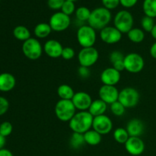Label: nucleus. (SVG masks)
I'll return each instance as SVG.
<instances>
[{"label":"nucleus","instance_id":"1","mask_svg":"<svg viewBox=\"0 0 156 156\" xmlns=\"http://www.w3.org/2000/svg\"><path fill=\"white\" fill-rule=\"evenodd\" d=\"M93 119L94 117L88 111H79L69 122V126L73 133L84 134L92 127Z\"/></svg>","mask_w":156,"mask_h":156},{"label":"nucleus","instance_id":"2","mask_svg":"<svg viewBox=\"0 0 156 156\" xmlns=\"http://www.w3.org/2000/svg\"><path fill=\"white\" fill-rule=\"evenodd\" d=\"M111 12L105 7L97 8L91 11V15L88 19V25L91 26L94 30H101L102 29L108 26V24L111 21Z\"/></svg>","mask_w":156,"mask_h":156},{"label":"nucleus","instance_id":"3","mask_svg":"<svg viewBox=\"0 0 156 156\" xmlns=\"http://www.w3.org/2000/svg\"><path fill=\"white\" fill-rule=\"evenodd\" d=\"M76 109L72 100L60 99L56 104L54 108L56 117L62 122H69L76 114Z\"/></svg>","mask_w":156,"mask_h":156},{"label":"nucleus","instance_id":"4","mask_svg":"<svg viewBox=\"0 0 156 156\" xmlns=\"http://www.w3.org/2000/svg\"><path fill=\"white\" fill-rule=\"evenodd\" d=\"M77 41L82 48L94 47L97 39L96 30L89 25H82L78 29Z\"/></svg>","mask_w":156,"mask_h":156},{"label":"nucleus","instance_id":"5","mask_svg":"<svg viewBox=\"0 0 156 156\" xmlns=\"http://www.w3.org/2000/svg\"><path fill=\"white\" fill-rule=\"evenodd\" d=\"M133 23L134 19L132 14L126 10L120 11L114 17V27L122 34H127L133 28Z\"/></svg>","mask_w":156,"mask_h":156},{"label":"nucleus","instance_id":"6","mask_svg":"<svg viewBox=\"0 0 156 156\" xmlns=\"http://www.w3.org/2000/svg\"><path fill=\"white\" fill-rule=\"evenodd\" d=\"M44 47L37 39L30 37L22 44V52L24 56L30 60H37L42 55Z\"/></svg>","mask_w":156,"mask_h":156},{"label":"nucleus","instance_id":"7","mask_svg":"<svg viewBox=\"0 0 156 156\" xmlns=\"http://www.w3.org/2000/svg\"><path fill=\"white\" fill-rule=\"evenodd\" d=\"M140 95L136 88L127 87L119 93L118 101L126 108H132L136 106L140 101Z\"/></svg>","mask_w":156,"mask_h":156},{"label":"nucleus","instance_id":"8","mask_svg":"<svg viewBox=\"0 0 156 156\" xmlns=\"http://www.w3.org/2000/svg\"><path fill=\"white\" fill-rule=\"evenodd\" d=\"M99 58V53L94 47L82 48L78 55V60L81 66L90 68L97 62Z\"/></svg>","mask_w":156,"mask_h":156},{"label":"nucleus","instance_id":"9","mask_svg":"<svg viewBox=\"0 0 156 156\" xmlns=\"http://www.w3.org/2000/svg\"><path fill=\"white\" fill-rule=\"evenodd\" d=\"M125 70L130 73H139L143 69L145 66L143 56L136 53H130L125 56Z\"/></svg>","mask_w":156,"mask_h":156},{"label":"nucleus","instance_id":"10","mask_svg":"<svg viewBox=\"0 0 156 156\" xmlns=\"http://www.w3.org/2000/svg\"><path fill=\"white\" fill-rule=\"evenodd\" d=\"M71 19L69 15L62 13V12H56L50 18L49 24L52 30L56 32H62L66 30L70 25Z\"/></svg>","mask_w":156,"mask_h":156},{"label":"nucleus","instance_id":"11","mask_svg":"<svg viewBox=\"0 0 156 156\" xmlns=\"http://www.w3.org/2000/svg\"><path fill=\"white\" fill-rule=\"evenodd\" d=\"M113 128V123L108 116L103 115L94 117L93 119L92 129L97 131L101 135H107L109 133Z\"/></svg>","mask_w":156,"mask_h":156},{"label":"nucleus","instance_id":"12","mask_svg":"<svg viewBox=\"0 0 156 156\" xmlns=\"http://www.w3.org/2000/svg\"><path fill=\"white\" fill-rule=\"evenodd\" d=\"M100 37L105 44H115L122 39V33L114 26H107L100 31Z\"/></svg>","mask_w":156,"mask_h":156},{"label":"nucleus","instance_id":"13","mask_svg":"<svg viewBox=\"0 0 156 156\" xmlns=\"http://www.w3.org/2000/svg\"><path fill=\"white\" fill-rule=\"evenodd\" d=\"M119 93L120 91L115 86L106 85H102L98 91L101 100L105 101L107 105H110L118 101Z\"/></svg>","mask_w":156,"mask_h":156},{"label":"nucleus","instance_id":"14","mask_svg":"<svg viewBox=\"0 0 156 156\" xmlns=\"http://www.w3.org/2000/svg\"><path fill=\"white\" fill-rule=\"evenodd\" d=\"M72 101L76 110H79V111H88L93 101L89 94L85 91H79L75 93Z\"/></svg>","mask_w":156,"mask_h":156},{"label":"nucleus","instance_id":"15","mask_svg":"<svg viewBox=\"0 0 156 156\" xmlns=\"http://www.w3.org/2000/svg\"><path fill=\"white\" fill-rule=\"evenodd\" d=\"M124 146L126 152L133 156H138L143 154L146 147L143 140H141L140 137L135 136H129Z\"/></svg>","mask_w":156,"mask_h":156},{"label":"nucleus","instance_id":"16","mask_svg":"<svg viewBox=\"0 0 156 156\" xmlns=\"http://www.w3.org/2000/svg\"><path fill=\"white\" fill-rule=\"evenodd\" d=\"M101 81L104 85L115 86L120 80L121 75L120 72L113 67L105 69L101 74Z\"/></svg>","mask_w":156,"mask_h":156},{"label":"nucleus","instance_id":"17","mask_svg":"<svg viewBox=\"0 0 156 156\" xmlns=\"http://www.w3.org/2000/svg\"><path fill=\"white\" fill-rule=\"evenodd\" d=\"M63 47L60 42L56 40H49L44 44V51L49 57L50 58H59L62 56V52Z\"/></svg>","mask_w":156,"mask_h":156},{"label":"nucleus","instance_id":"18","mask_svg":"<svg viewBox=\"0 0 156 156\" xmlns=\"http://www.w3.org/2000/svg\"><path fill=\"white\" fill-rule=\"evenodd\" d=\"M126 129L129 136L140 137L144 132V124L140 119L134 118L128 122Z\"/></svg>","mask_w":156,"mask_h":156},{"label":"nucleus","instance_id":"19","mask_svg":"<svg viewBox=\"0 0 156 156\" xmlns=\"http://www.w3.org/2000/svg\"><path fill=\"white\" fill-rule=\"evenodd\" d=\"M16 80L14 76L9 73L0 74V91L8 92L15 88Z\"/></svg>","mask_w":156,"mask_h":156},{"label":"nucleus","instance_id":"20","mask_svg":"<svg viewBox=\"0 0 156 156\" xmlns=\"http://www.w3.org/2000/svg\"><path fill=\"white\" fill-rule=\"evenodd\" d=\"M107 108H108V105L99 98L93 101L88 111L94 117L105 114Z\"/></svg>","mask_w":156,"mask_h":156},{"label":"nucleus","instance_id":"21","mask_svg":"<svg viewBox=\"0 0 156 156\" xmlns=\"http://www.w3.org/2000/svg\"><path fill=\"white\" fill-rule=\"evenodd\" d=\"M84 138L86 144L89 146H98L101 142V135L94 129H89L84 133Z\"/></svg>","mask_w":156,"mask_h":156},{"label":"nucleus","instance_id":"22","mask_svg":"<svg viewBox=\"0 0 156 156\" xmlns=\"http://www.w3.org/2000/svg\"><path fill=\"white\" fill-rule=\"evenodd\" d=\"M51 31L52 29L50 24L45 22L39 23L35 26L34 29V34L36 37L41 38V39L47 37L50 34Z\"/></svg>","mask_w":156,"mask_h":156},{"label":"nucleus","instance_id":"23","mask_svg":"<svg viewBox=\"0 0 156 156\" xmlns=\"http://www.w3.org/2000/svg\"><path fill=\"white\" fill-rule=\"evenodd\" d=\"M57 94L62 100H72L75 92L73 88L70 85L62 84L57 88Z\"/></svg>","mask_w":156,"mask_h":156},{"label":"nucleus","instance_id":"24","mask_svg":"<svg viewBox=\"0 0 156 156\" xmlns=\"http://www.w3.org/2000/svg\"><path fill=\"white\" fill-rule=\"evenodd\" d=\"M128 38L129 41L135 44H140L145 39L144 30L137 27H133L127 33Z\"/></svg>","mask_w":156,"mask_h":156},{"label":"nucleus","instance_id":"25","mask_svg":"<svg viewBox=\"0 0 156 156\" xmlns=\"http://www.w3.org/2000/svg\"><path fill=\"white\" fill-rule=\"evenodd\" d=\"M13 35L16 39L24 41V42L31 37H30V30H28L27 27H24L23 25H19L15 27L13 30Z\"/></svg>","mask_w":156,"mask_h":156},{"label":"nucleus","instance_id":"26","mask_svg":"<svg viewBox=\"0 0 156 156\" xmlns=\"http://www.w3.org/2000/svg\"><path fill=\"white\" fill-rule=\"evenodd\" d=\"M143 12L146 16L150 18L156 17V0H144L143 4Z\"/></svg>","mask_w":156,"mask_h":156},{"label":"nucleus","instance_id":"27","mask_svg":"<svg viewBox=\"0 0 156 156\" xmlns=\"http://www.w3.org/2000/svg\"><path fill=\"white\" fill-rule=\"evenodd\" d=\"M85 144L84 134L79 133H73L72 134L69 140V145L73 149H78Z\"/></svg>","mask_w":156,"mask_h":156},{"label":"nucleus","instance_id":"28","mask_svg":"<svg viewBox=\"0 0 156 156\" xmlns=\"http://www.w3.org/2000/svg\"><path fill=\"white\" fill-rule=\"evenodd\" d=\"M114 139L117 143H120V144H125L126 142L129 140V135L128 133L127 130L125 128L118 127L114 130V134H113Z\"/></svg>","mask_w":156,"mask_h":156},{"label":"nucleus","instance_id":"29","mask_svg":"<svg viewBox=\"0 0 156 156\" xmlns=\"http://www.w3.org/2000/svg\"><path fill=\"white\" fill-rule=\"evenodd\" d=\"M91 12L87 7L82 6L76 10V17L80 21H88L91 15Z\"/></svg>","mask_w":156,"mask_h":156},{"label":"nucleus","instance_id":"30","mask_svg":"<svg viewBox=\"0 0 156 156\" xmlns=\"http://www.w3.org/2000/svg\"><path fill=\"white\" fill-rule=\"evenodd\" d=\"M110 108L112 114L117 117H121L125 114V111H126V108L119 101L111 104L110 105Z\"/></svg>","mask_w":156,"mask_h":156},{"label":"nucleus","instance_id":"31","mask_svg":"<svg viewBox=\"0 0 156 156\" xmlns=\"http://www.w3.org/2000/svg\"><path fill=\"white\" fill-rule=\"evenodd\" d=\"M155 24V21H154V19L152 18H150V17H148L145 15V16L142 18L141 25L143 30H145V31L150 32L151 33V31H152V29H153Z\"/></svg>","mask_w":156,"mask_h":156},{"label":"nucleus","instance_id":"32","mask_svg":"<svg viewBox=\"0 0 156 156\" xmlns=\"http://www.w3.org/2000/svg\"><path fill=\"white\" fill-rule=\"evenodd\" d=\"M61 10H62V13L70 16V15H73V14L76 12V6H75L74 2H73L66 0L65 2L62 5Z\"/></svg>","mask_w":156,"mask_h":156},{"label":"nucleus","instance_id":"33","mask_svg":"<svg viewBox=\"0 0 156 156\" xmlns=\"http://www.w3.org/2000/svg\"><path fill=\"white\" fill-rule=\"evenodd\" d=\"M13 126L12 124L9 121H5L0 124V134L3 136H9L12 133Z\"/></svg>","mask_w":156,"mask_h":156},{"label":"nucleus","instance_id":"34","mask_svg":"<svg viewBox=\"0 0 156 156\" xmlns=\"http://www.w3.org/2000/svg\"><path fill=\"white\" fill-rule=\"evenodd\" d=\"M75 54H76L75 50H73L72 47H63V50H62V56H61V57H62V59H66V60H70V59H72L73 57H74Z\"/></svg>","mask_w":156,"mask_h":156},{"label":"nucleus","instance_id":"35","mask_svg":"<svg viewBox=\"0 0 156 156\" xmlns=\"http://www.w3.org/2000/svg\"><path fill=\"white\" fill-rule=\"evenodd\" d=\"M66 0H47V5L52 10H59L62 9V6Z\"/></svg>","mask_w":156,"mask_h":156},{"label":"nucleus","instance_id":"36","mask_svg":"<svg viewBox=\"0 0 156 156\" xmlns=\"http://www.w3.org/2000/svg\"><path fill=\"white\" fill-rule=\"evenodd\" d=\"M124 58H125L124 55H123L120 51H118V50H114V51L111 52L109 56L110 61H111V62L112 64H114V62H117V61L123 60Z\"/></svg>","mask_w":156,"mask_h":156},{"label":"nucleus","instance_id":"37","mask_svg":"<svg viewBox=\"0 0 156 156\" xmlns=\"http://www.w3.org/2000/svg\"><path fill=\"white\" fill-rule=\"evenodd\" d=\"M101 1L104 7L108 10L116 9L120 4V0H101Z\"/></svg>","mask_w":156,"mask_h":156},{"label":"nucleus","instance_id":"38","mask_svg":"<svg viewBox=\"0 0 156 156\" xmlns=\"http://www.w3.org/2000/svg\"><path fill=\"white\" fill-rule=\"evenodd\" d=\"M9 108V103L6 98L0 97V116L3 115L8 111Z\"/></svg>","mask_w":156,"mask_h":156},{"label":"nucleus","instance_id":"39","mask_svg":"<svg viewBox=\"0 0 156 156\" xmlns=\"http://www.w3.org/2000/svg\"><path fill=\"white\" fill-rule=\"evenodd\" d=\"M78 74L80 76V78L83 79H87L89 78V76H91V73H90L89 68L85 66H81L78 69Z\"/></svg>","mask_w":156,"mask_h":156},{"label":"nucleus","instance_id":"40","mask_svg":"<svg viewBox=\"0 0 156 156\" xmlns=\"http://www.w3.org/2000/svg\"><path fill=\"white\" fill-rule=\"evenodd\" d=\"M138 0H120V3L124 8H132L137 3Z\"/></svg>","mask_w":156,"mask_h":156},{"label":"nucleus","instance_id":"41","mask_svg":"<svg viewBox=\"0 0 156 156\" xmlns=\"http://www.w3.org/2000/svg\"><path fill=\"white\" fill-rule=\"evenodd\" d=\"M113 68L115 69L116 70H117L118 72L121 73L122 71L125 70V65H124V59L123 60L117 61V62H114V64H112Z\"/></svg>","mask_w":156,"mask_h":156},{"label":"nucleus","instance_id":"42","mask_svg":"<svg viewBox=\"0 0 156 156\" xmlns=\"http://www.w3.org/2000/svg\"><path fill=\"white\" fill-rule=\"evenodd\" d=\"M0 156H13V154L9 149H2L0 150Z\"/></svg>","mask_w":156,"mask_h":156},{"label":"nucleus","instance_id":"43","mask_svg":"<svg viewBox=\"0 0 156 156\" xmlns=\"http://www.w3.org/2000/svg\"><path fill=\"white\" fill-rule=\"evenodd\" d=\"M150 55L154 59H156V42L154 43L150 47Z\"/></svg>","mask_w":156,"mask_h":156},{"label":"nucleus","instance_id":"44","mask_svg":"<svg viewBox=\"0 0 156 156\" xmlns=\"http://www.w3.org/2000/svg\"><path fill=\"white\" fill-rule=\"evenodd\" d=\"M6 143V140H5V137L2 136L0 134V150L2 149H4V146L5 145Z\"/></svg>","mask_w":156,"mask_h":156},{"label":"nucleus","instance_id":"45","mask_svg":"<svg viewBox=\"0 0 156 156\" xmlns=\"http://www.w3.org/2000/svg\"><path fill=\"white\" fill-rule=\"evenodd\" d=\"M151 34H152V37L154 38V39L156 40V24H155V26H154L153 29H152V30L151 31Z\"/></svg>","mask_w":156,"mask_h":156},{"label":"nucleus","instance_id":"46","mask_svg":"<svg viewBox=\"0 0 156 156\" xmlns=\"http://www.w3.org/2000/svg\"><path fill=\"white\" fill-rule=\"evenodd\" d=\"M67 1H71V2H74L77 1V0H67Z\"/></svg>","mask_w":156,"mask_h":156},{"label":"nucleus","instance_id":"47","mask_svg":"<svg viewBox=\"0 0 156 156\" xmlns=\"http://www.w3.org/2000/svg\"></svg>","mask_w":156,"mask_h":156}]
</instances>
